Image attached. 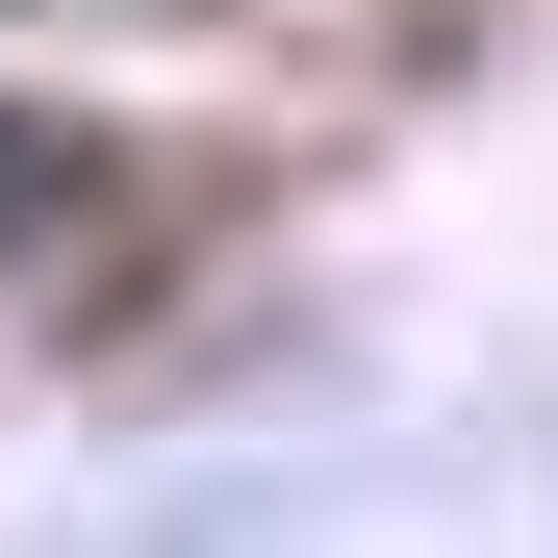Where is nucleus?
Wrapping results in <instances>:
<instances>
[{
	"label": "nucleus",
	"instance_id": "1",
	"mask_svg": "<svg viewBox=\"0 0 558 558\" xmlns=\"http://www.w3.org/2000/svg\"><path fill=\"white\" fill-rule=\"evenodd\" d=\"M76 229H128V153H102V128H51V102H0V279L76 254Z\"/></svg>",
	"mask_w": 558,
	"mask_h": 558
}]
</instances>
